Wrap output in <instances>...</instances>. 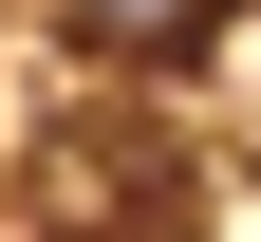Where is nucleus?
Instances as JSON below:
<instances>
[{
    "mask_svg": "<svg viewBox=\"0 0 261 242\" xmlns=\"http://www.w3.org/2000/svg\"><path fill=\"white\" fill-rule=\"evenodd\" d=\"M205 19H224V0H56V38H75V56H187Z\"/></svg>",
    "mask_w": 261,
    "mask_h": 242,
    "instance_id": "nucleus-1",
    "label": "nucleus"
}]
</instances>
